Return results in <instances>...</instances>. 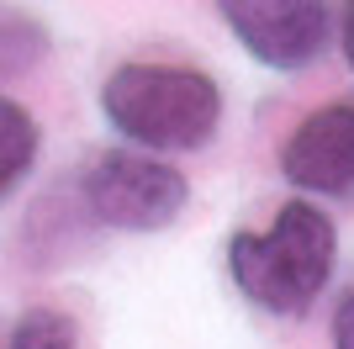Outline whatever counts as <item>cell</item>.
Returning a JSON list of instances; mask_svg holds the SVG:
<instances>
[{
    "label": "cell",
    "instance_id": "cell-10",
    "mask_svg": "<svg viewBox=\"0 0 354 349\" xmlns=\"http://www.w3.org/2000/svg\"><path fill=\"white\" fill-rule=\"evenodd\" d=\"M339 43H344V64L354 69V0H344V16H339Z\"/></svg>",
    "mask_w": 354,
    "mask_h": 349
},
{
    "label": "cell",
    "instance_id": "cell-9",
    "mask_svg": "<svg viewBox=\"0 0 354 349\" xmlns=\"http://www.w3.org/2000/svg\"><path fill=\"white\" fill-rule=\"evenodd\" d=\"M333 349H354V291L339 302V312H333Z\"/></svg>",
    "mask_w": 354,
    "mask_h": 349
},
{
    "label": "cell",
    "instance_id": "cell-8",
    "mask_svg": "<svg viewBox=\"0 0 354 349\" xmlns=\"http://www.w3.org/2000/svg\"><path fill=\"white\" fill-rule=\"evenodd\" d=\"M6 349H74V323L64 312H27Z\"/></svg>",
    "mask_w": 354,
    "mask_h": 349
},
{
    "label": "cell",
    "instance_id": "cell-3",
    "mask_svg": "<svg viewBox=\"0 0 354 349\" xmlns=\"http://www.w3.org/2000/svg\"><path fill=\"white\" fill-rule=\"evenodd\" d=\"M191 186L175 164L153 154H101L85 170V202L106 228L122 233H153L180 217Z\"/></svg>",
    "mask_w": 354,
    "mask_h": 349
},
{
    "label": "cell",
    "instance_id": "cell-1",
    "mask_svg": "<svg viewBox=\"0 0 354 349\" xmlns=\"http://www.w3.org/2000/svg\"><path fill=\"white\" fill-rule=\"evenodd\" d=\"M333 222L307 202H286L265 233H238L227 244V270L254 307L291 318L317 302V291L333 276Z\"/></svg>",
    "mask_w": 354,
    "mask_h": 349
},
{
    "label": "cell",
    "instance_id": "cell-6",
    "mask_svg": "<svg viewBox=\"0 0 354 349\" xmlns=\"http://www.w3.org/2000/svg\"><path fill=\"white\" fill-rule=\"evenodd\" d=\"M32 159H37V122L21 101L0 96V196H11L21 186Z\"/></svg>",
    "mask_w": 354,
    "mask_h": 349
},
{
    "label": "cell",
    "instance_id": "cell-4",
    "mask_svg": "<svg viewBox=\"0 0 354 349\" xmlns=\"http://www.w3.org/2000/svg\"><path fill=\"white\" fill-rule=\"evenodd\" d=\"M233 37L270 69H301L328 43L323 0H212Z\"/></svg>",
    "mask_w": 354,
    "mask_h": 349
},
{
    "label": "cell",
    "instance_id": "cell-7",
    "mask_svg": "<svg viewBox=\"0 0 354 349\" xmlns=\"http://www.w3.org/2000/svg\"><path fill=\"white\" fill-rule=\"evenodd\" d=\"M43 48H48V37H43V27H37L32 16L0 11V80L32 69V64L43 58Z\"/></svg>",
    "mask_w": 354,
    "mask_h": 349
},
{
    "label": "cell",
    "instance_id": "cell-2",
    "mask_svg": "<svg viewBox=\"0 0 354 349\" xmlns=\"http://www.w3.org/2000/svg\"><path fill=\"white\" fill-rule=\"evenodd\" d=\"M101 111L143 148H201L222 122V90L191 64H122L101 85Z\"/></svg>",
    "mask_w": 354,
    "mask_h": 349
},
{
    "label": "cell",
    "instance_id": "cell-5",
    "mask_svg": "<svg viewBox=\"0 0 354 349\" xmlns=\"http://www.w3.org/2000/svg\"><path fill=\"white\" fill-rule=\"evenodd\" d=\"M281 174L317 196H349L354 190V106H323L301 116L281 154Z\"/></svg>",
    "mask_w": 354,
    "mask_h": 349
}]
</instances>
